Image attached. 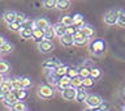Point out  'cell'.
I'll return each instance as SVG.
<instances>
[{"mask_svg":"<svg viewBox=\"0 0 125 111\" xmlns=\"http://www.w3.org/2000/svg\"><path fill=\"white\" fill-rule=\"evenodd\" d=\"M89 50L90 52L94 54V55H102L105 52V50H107V45H105V42L103 39H93L91 42H90L89 45Z\"/></svg>","mask_w":125,"mask_h":111,"instance_id":"1","label":"cell"},{"mask_svg":"<svg viewBox=\"0 0 125 111\" xmlns=\"http://www.w3.org/2000/svg\"><path fill=\"white\" fill-rule=\"evenodd\" d=\"M83 111H96V109H89V107H87V109H85Z\"/></svg>","mask_w":125,"mask_h":111,"instance_id":"44","label":"cell"},{"mask_svg":"<svg viewBox=\"0 0 125 111\" xmlns=\"http://www.w3.org/2000/svg\"><path fill=\"white\" fill-rule=\"evenodd\" d=\"M43 33H44V39H46V41H51V42H52V39L56 37V35H55V30H53L52 25H50L46 30H43Z\"/></svg>","mask_w":125,"mask_h":111,"instance_id":"21","label":"cell"},{"mask_svg":"<svg viewBox=\"0 0 125 111\" xmlns=\"http://www.w3.org/2000/svg\"><path fill=\"white\" fill-rule=\"evenodd\" d=\"M12 92H13V94L17 98V101H20V102H22L27 97V92L25 89H17V90H12Z\"/></svg>","mask_w":125,"mask_h":111,"instance_id":"22","label":"cell"},{"mask_svg":"<svg viewBox=\"0 0 125 111\" xmlns=\"http://www.w3.org/2000/svg\"><path fill=\"white\" fill-rule=\"evenodd\" d=\"M25 20H26V17H25V14H23V13H16V22H18L20 25H21Z\"/></svg>","mask_w":125,"mask_h":111,"instance_id":"40","label":"cell"},{"mask_svg":"<svg viewBox=\"0 0 125 111\" xmlns=\"http://www.w3.org/2000/svg\"><path fill=\"white\" fill-rule=\"evenodd\" d=\"M90 77L93 78V80H98V78L102 77V71L99 68H96V67H93L91 68V72H90Z\"/></svg>","mask_w":125,"mask_h":111,"instance_id":"29","label":"cell"},{"mask_svg":"<svg viewBox=\"0 0 125 111\" xmlns=\"http://www.w3.org/2000/svg\"><path fill=\"white\" fill-rule=\"evenodd\" d=\"M33 39L38 43H42L44 41V33L43 30H39V29H33Z\"/></svg>","mask_w":125,"mask_h":111,"instance_id":"19","label":"cell"},{"mask_svg":"<svg viewBox=\"0 0 125 111\" xmlns=\"http://www.w3.org/2000/svg\"><path fill=\"white\" fill-rule=\"evenodd\" d=\"M50 26V21L47 18H37L33 21V29H39V30H46Z\"/></svg>","mask_w":125,"mask_h":111,"instance_id":"7","label":"cell"},{"mask_svg":"<svg viewBox=\"0 0 125 111\" xmlns=\"http://www.w3.org/2000/svg\"><path fill=\"white\" fill-rule=\"evenodd\" d=\"M66 72H68V65H62V64H60L56 69L52 71V74L57 78V81H59L60 78H62V77L66 76Z\"/></svg>","mask_w":125,"mask_h":111,"instance_id":"9","label":"cell"},{"mask_svg":"<svg viewBox=\"0 0 125 111\" xmlns=\"http://www.w3.org/2000/svg\"><path fill=\"white\" fill-rule=\"evenodd\" d=\"M4 43H5V39H4V37H1V35H0V47H1Z\"/></svg>","mask_w":125,"mask_h":111,"instance_id":"42","label":"cell"},{"mask_svg":"<svg viewBox=\"0 0 125 111\" xmlns=\"http://www.w3.org/2000/svg\"><path fill=\"white\" fill-rule=\"evenodd\" d=\"M60 42H61V45L64 47H72V46H74L73 37H72V35H68V34L62 35V37L60 38Z\"/></svg>","mask_w":125,"mask_h":111,"instance_id":"18","label":"cell"},{"mask_svg":"<svg viewBox=\"0 0 125 111\" xmlns=\"http://www.w3.org/2000/svg\"><path fill=\"white\" fill-rule=\"evenodd\" d=\"M76 94H77V90L73 88H68L61 92V96L65 101H74L76 99Z\"/></svg>","mask_w":125,"mask_h":111,"instance_id":"10","label":"cell"},{"mask_svg":"<svg viewBox=\"0 0 125 111\" xmlns=\"http://www.w3.org/2000/svg\"><path fill=\"white\" fill-rule=\"evenodd\" d=\"M12 111H26V105L23 102H16V103L10 107Z\"/></svg>","mask_w":125,"mask_h":111,"instance_id":"32","label":"cell"},{"mask_svg":"<svg viewBox=\"0 0 125 111\" xmlns=\"http://www.w3.org/2000/svg\"><path fill=\"white\" fill-rule=\"evenodd\" d=\"M60 24H61V25L64 26V27H70V26H73V17H72V16H62Z\"/></svg>","mask_w":125,"mask_h":111,"instance_id":"23","label":"cell"},{"mask_svg":"<svg viewBox=\"0 0 125 111\" xmlns=\"http://www.w3.org/2000/svg\"><path fill=\"white\" fill-rule=\"evenodd\" d=\"M3 20L4 22L8 24V25H10V24H13L16 21V12L13 11H7L5 13L3 14Z\"/></svg>","mask_w":125,"mask_h":111,"instance_id":"15","label":"cell"},{"mask_svg":"<svg viewBox=\"0 0 125 111\" xmlns=\"http://www.w3.org/2000/svg\"><path fill=\"white\" fill-rule=\"evenodd\" d=\"M38 96L42 98V99H50V98L53 97L55 94V90L52 86H48V85H41L37 90Z\"/></svg>","mask_w":125,"mask_h":111,"instance_id":"3","label":"cell"},{"mask_svg":"<svg viewBox=\"0 0 125 111\" xmlns=\"http://www.w3.org/2000/svg\"><path fill=\"white\" fill-rule=\"evenodd\" d=\"M87 96L89 94L86 93V90H83V89H78L77 90V94H76V102H78V103H83V102L86 101V98H87Z\"/></svg>","mask_w":125,"mask_h":111,"instance_id":"20","label":"cell"},{"mask_svg":"<svg viewBox=\"0 0 125 111\" xmlns=\"http://www.w3.org/2000/svg\"><path fill=\"white\" fill-rule=\"evenodd\" d=\"M94 82H95V80H93L91 77L83 78V80H82V86H83V88H91L94 85Z\"/></svg>","mask_w":125,"mask_h":111,"instance_id":"35","label":"cell"},{"mask_svg":"<svg viewBox=\"0 0 125 111\" xmlns=\"http://www.w3.org/2000/svg\"><path fill=\"white\" fill-rule=\"evenodd\" d=\"M52 26H53V30H55V35H56V37L61 38L62 35H65V34H66V27H64V26H62L60 22L55 24V25H52Z\"/></svg>","mask_w":125,"mask_h":111,"instance_id":"17","label":"cell"},{"mask_svg":"<svg viewBox=\"0 0 125 111\" xmlns=\"http://www.w3.org/2000/svg\"><path fill=\"white\" fill-rule=\"evenodd\" d=\"M73 26L76 27L77 30H80L81 27L85 26V21H83V17H82V14L77 13L73 16Z\"/></svg>","mask_w":125,"mask_h":111,"instance_id":"14","label":"cell"},{"mask_svg":"<svg viewBox=\"0 0 125 111\" xmlns=\"http://www.w3.org/2000/svg\"><path fill=\"white\" fill-rule=\"evenodd\" d=\"M117 25L120 27H125V13L121 11V13L119 16V20H117Z\"/></svg>","mask_w":125,"mask_h":111,"instance_id":"36","label":"cell"},{"mask_svg":"<svg viewBox=\"0 0 125 111\" xmlns=\"http://www.w3.org/2000/svg\"><path fill=\"white\" fill-rule=\"evenodd\" d=\"M16 102H18L17 98H16V96L13 94V92H10V93H8L5 96V98H4V101H3V105L5 106V107H8V109H10Z\"/></svg>","mask_w":125,"mask_h":111,"instance_id":"11","label":"cell"},{"mask_svg":"<svg viewBox=\"0 0 125 111\" xmlns=\"http://www.w3.org/2000/svg\"><path fill=\"white\" fill-rule=\"evenodd\" d=\"M80 31L82 33V35H83V37H86L87 39H90L91 37H94V35H95V30H94L91 26H89V25H85L83 27H81Z\"/></svg>","mask_w":125,"mask_h":111,"instance_id":"16","label":"cell"},{"mask_svg":"<svg viewBox=\"0 0 125 111\" xmlns=\"http://www.w3.org/2000/svg\"><path fill=\"white\" fill-rule=\"evenodd\" d=\"M120 13H121V11H119V9L108 11L107 13L104 14V22L107 24V25H109V26L117 25V20H119Z\"/></svg>","mask_w":125,"mask_h":111,"instance_id":"2","label":"cell"},{"mask_svg":"<svg viewBox=\"0 0 125 111\" xmlns=\"http://www.w3.org/2000/svg\"><path fill=\"white\" fill-rule=\"evenodd\" d=\"M9 82H10V85H12V89H13V90L22 89V88H21V81H20V78H18V77L9 78Z\"/></svg>","mask_w":125,"mask_h":111,"instance_id":"31","label":"cell"},{"mask_svg":"<svg viewBox=\"0 0 125 111\" xmlns=\"http://www.w3.org/2000/svg\"><path fill=\"white\" fill-rule=\"evenodd\" d=\"M8 27H9V30H12V31H21V25H20L18 22H13V24H10V25H8Z\"/></svg>","mask_w":125,"mask_h":111,"instance_id":"37","label":"cell"},{"mask_svg":"<svg viewBox=\"0 0 125 111\" xmlns=\"http://www.w3.org/2000/svg\"><path fill=\"white\" fill-rule=\"evenodd\" d=\"M20 81H21V88L22 89H29L31 86V78L29 76H23V77H20Z\"/></svg>","mask_w":125,"mask_h":111,"instance_id":"27","label":"cell"},{"mask_svg":"<svg viewBox=\"0 0 125 111\" xmlns=\"http://www.w3.org/2000/svg\"><path fill=\"white\" fill-rule=\"evenodd\" d=\"M20 35L22 39H31L33 38V29H21Z\"/></svg>","mask_w":125,"mask_h":111,"instance_id":"28","label":"cell"},{"mask_svg":"<svg viewBox=\"0 0 125 111\" xmlns=\"http://www.w3.org/2000/svg\"><path fill=\"white\" fill-rule=\"evenodd\" d=\"M73 39H74V46H77V47L86 46L89 43V39L86 38V37H83L80 30H77V33L73 35Z\"/></svg>","mask_w":125,"mask_h":111,"instance_id":"5","label":"cell"},{"mask_svg":"<svg viewBox=\"0 0 125 111\" xmlns=\"http://www.w3.org/2000/svg\"><path fill=\"white\" fill-rule=\"evenodd\" d=\"M109 107H111V106H109L108 102L103 101V102H102V103L99 105V107L96 109V111H108V110H109Z\"/></svg>","mask_w":125,"mask_h":111,"instance_id":"38","label":"cell"},{"mask_svg":"<svg viewBox=\"0 0 125 111\" xmlns=\"http://www.w3.org/2000/svg\"><path fill=\"white\" fill-rule=\"evenodd\" d=\"M124 111H125V107H124Z\"/></svg>","mask_w":125,"mask_h":111,"instance_id":"45","label":"cell"},{"mask_svg":"<svg viewBox=\"0 0 125 111\" xmlns=\"http://www.w3.org/2000/svg\"><path fill=\"white\" fill-rule=\"evenodd\" d=\"M12 50H13V46H12L10 43L5 42L1 47H0V54H9Z\"/></svg>","mask_w":125,"mask_h":111,"instance_id":"33","label":"cell"},{"mask_svg":"<svg viewBox=\"0 0 125 111\" xmlns=\"http://www.w3.org/2000/svg\"><path fill=\"white\" fill-rule=\"evenodd\" d=\"M78 76V67H74V65H70L68 67V72H66V77H69L70 80L74 77Z\"/></svg>","mask_w":125,"mask_h":111,"instance_id":"26","label":"cell"},{"mask_svg":"<svg viewBox=\"0 0 125 111\" xmlns=\"http://www.w3.org/2000/svg\"><path fill=\"white\" fill-rule=\"evenodd\" d=\"M70 88H73V89H76V90L81 89L82 88V78L78 77V76L72 78V80H70Z\"/></svg>","mask_w":125,"mask_h":111,"instance_id":"24","label":"cell"},{"mask_svg":"<svg viewBox=\"0 0 125 111\" xmlns=\"http://www.w3.org/2000/svg\"><path fill=\"white\" fill-rule=\"evenodd\" d=\"M59 65H60V64H59V60L56 58H50V59H47V60H44L42 63L43 68H44V69H51V71L56 69Z\"/></svg>","mask_w":125,"mask_h":111,"instance_id":"8","label":"cell"},{"mask_svg":"<svg viewBox=\"0 0 125 111\" xmlns=\"http://www.w3.org/2000/svg\"><path fill=\"white\" fill-rule=\"evenodd\" d=\"M76 33H77V29H76L74 26L66 27V34H68V35H72V37H73V35L76 34Z\"/></svg>","mask_w":125,"mask_h":111,"instance_id":"41","label":"cell"},{"mask_svg":"<svg viewBox=\"0 0 125 111\" xmlns=\"http://www.w3.org/2000/svg\"><path fill=\"white\" fill-rule=\"evenodd\" d=\"M56 88L59 89V90H65V89H68V88H70V78L69 77H62V78H60V80L57 81V84H56Z\"/></svg>","mask_w":125,"mask_h":111,"instance_id":"12","label":"cell"},{"mask_svg":"<svg viewBox=\"0 0 125 111\" xmlns=\"http://www.w3.org/2000/svg\"><path fill=\"white\" fill-rule=\"evenodd\" d=\"M9 69H10V67H9V64H8L7 62L0 60V74H1V76L7 74L8 72H9Z\"/></svg>","mask_w":125,"mask_h":111,"instance_id":"30","label":"cell"},{"mask_svg":"<svg viewBox=\"0 0 125 111\" xmlns=\"http://www.w3.org/2000/svg\"><path fill=\"white\" fill-rule=\"evenodd\" d=\"M55 49V45L51 41H43L42 43H39L38 45V50L41 51L42 54H48V52H51V51H52Z\"/></svg>","mask_w":125,"mask_h":111,"instance_id":"6","label":"cell"},{"mask_svg":"<svg viewBox=\"0 0 125 111\" xmlns=\"http://www.w3.org/2000/svg\"><path fill=\"white\" fill-rule=\"evenodd\" d=\"M102 102H103V99L99 96H96V94H89L86 101H85V103L89 109H98Z\"/></svg>","mask_w":125,"mask_h":111,"instance_id":"4","label":"cell"},{"mask_svg":"<svg viewBox=\"0 0 125 111\" xmlns=\"http://www.w3.org/2000/svg\"><path fill=\"white\" fill-rule=\"evenodd\" d=\"M56 0H44V1L42 3V5L47 8V9H52V8H56Z\"/></svg>","mask_w":125,"mask_h":111,"instance_id":"34","label":"cell"},{"mask_svg":"<svg viewBox=\"0 0 125 111\" xmlns=\"http://www.w3.org/2000/svg\"><path fill=\"white\" fill-rule=\"evenodd\" d=\"M33 21H30L29 18H26L25 21L21 24V29H33Z\"/></svg>","mask_w":125,"mask_h":111,"instance_id":"39","label":"cell"},{"mask_svg":"<svg viewBox=\"0 0 125 111\" xmlns=\"http://www.w3.org/2000/svg\"><path fill=\"white\" fill-rule=\"evenodd\" d=\"M91 68H93V67H89V65H81L80 68H78V77H81L82 80H83V78L90 77Z\"/></svg>","mask_w":125,"mask_h":111,"instance_id":"13","label":"cell"},{"mask_svg":"<svg viewBox=\"0 0 125 111\" xmlns=\"http://www.w3.org/2000/svg\"><path fill=\"white\" fill-rule=\"evenodd\" d=\"M4 81H5V78H4V76H1V74H0V85H1Z\"/></svg>","mask_w":125,"mask_h":111,"instance_id":"43","label":"cell"},{"mask_svg":"<svg viewBox=\"0 0 125 111\" xmlns=\"http://www.w3.org/2000/svg\"><path fill=\"white\" fill-rule=\"evenodd\" d=\"M69 7H70V1H68V0H57L56 3V8L59 11H66Z\"/></svg>","mask_w":125,"mask_h":111,"instance_id":"25","label":"cell"}]
</instances>
